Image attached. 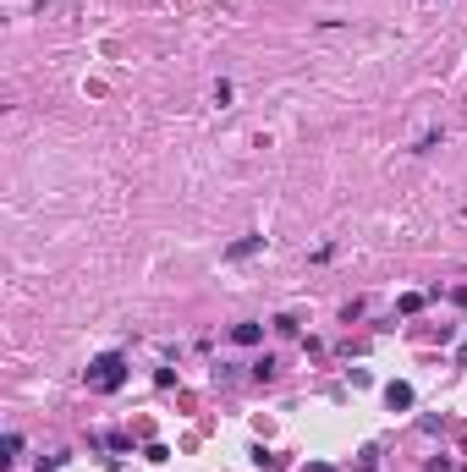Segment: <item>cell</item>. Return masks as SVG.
Listing matches in <instances>:
<instances>
[{"label":"cell","instance_id":"1","mask_svg":"<svg viewBox=\"0 0 467 472\" xmlns=\"http://www.w3.org/2000/svg\"><path fill=\"white\" fill-rule=\"evenodd\" d=\"M88 385H94V390H121V385H127V357H121V352H105V357H94V363H88Z\"/></svg>","mask_w":467,"mask_h":472},{"label":"cell","instance_id":"2","mask_svg":"<svg viewBox=\"0 0 467 472\" xmlns=\"http://www.w3.org/2000/svg\"><path fill=\"white\" fill-rule=\"evenodd\" d=\"M385 401H390V412H407V406H412V385H401V379L385 385Z\"/></svg>","mask_w":467,"mask_h":472},{"label":"cell","instance_id":"3","mask_svg":"<svg viewBox=\"0 0 467 472\" xmlns=\"http://www.w3.org/2000/svg\"><path fill=\"white\" fill-rule=\"evenodd\" d=\"M253 253H264V236H242L226 247V258H253Z\"/></svg>","mask_w":467,"mask_h":472},{"label":"cell","instance_id":"4","mask_svg":"<svg viewBox=\"0 0 467 472\" xmlns=\"http://www.w3.org/2000/svg\"><path fill=\"white\" fill-rule=\"evenodd\" d=\"M231 341H236V346H258V341H264V329H258V324H236Z\"/></svg>","mask_w":467,"mask_h":472},{"label":"cell","instance_id":"5","mask_svg":"<svg viewBox=\"0 0 467 472\" xmlns=\"http://www.w3.org/2000/svg\"><path fill=\"white\" fill-rule=\"evenodd\" d=\"M308 472H335V467H324V462H313V467H308Z\"/></svg>","mask_w":467,"mask_h":472}]
</instances>
